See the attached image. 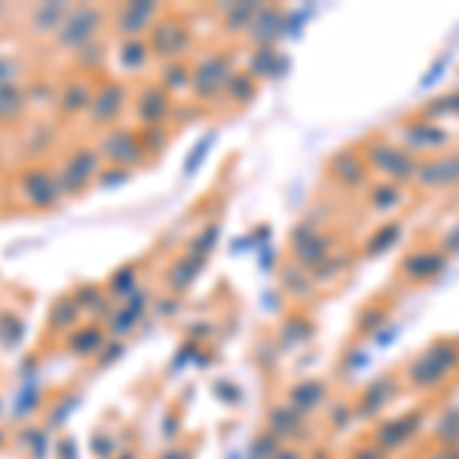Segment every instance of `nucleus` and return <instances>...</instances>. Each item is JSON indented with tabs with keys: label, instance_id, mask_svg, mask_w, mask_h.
Listing matches in <instances>:
<instances>
[{
	"label": "nucleus",
	"instance_id": "obj_29",
	"mask_svg": "<svg viewBox=\"0 0 459 459\" xmlns=\"http://www.w3.org/2000/svg\"><path fill=\"white\" fill-rule=\"evenodd\" d=\"M0 447H4V432H0Z\"/></svg>",
	"mask_w": 459,
	"mask_h": 459
},
{
	"label": "nucleus",
	"instance_id": "obj_2",
	"mask_svg": "<svg viewBox=\"0 0 459 459\" xmlns=\"http://www.w3.org/2000/svg\"><path fill=\"white\" fill-rule=\"evenodd\" d=\"M53 166H56L65 199H80L99 184L105 160H101L95 142H74L53 160Z\"/></svg>",
	"mask_w": 459,
	"mask_h": 459
},
{
	"label": "nucleus",
	"instance_id": "obj_5",
	"mask_svg": "<svg viewBox=\"0 0 459 459\" xmlns=\"http://www.w3.org/2000/svg\"><path fill=\"white\" fill-rule=\"evenodd\" d=\"M126 108H132V95L129 86L123 80H99L92 95V105H89V114L83 117L86 129L92 132H108L114 126H120Z\"/></svg>",
	"mask_w": 459,
	"mask_h": 459
},
{
	"label": "nucleus",
	"instance_id": "obj_19",
	"mask_svg": "<svg viewBox=\"0 0 459 459\" xmlns=\"http://www.w3.org/2000/svg\"><path fill=\"white\" fill-rule=\"evenodd\" d=\"M199 264H203V261L194 257V255L175 261L172 266H169V273H166V285L172 288V291H184V288H190V282L196 279V266Z\"/></svg>",
	"mask_w": 459,
	"mask_h": 459
},
{
	"label": "nucleus",
	"instance_id": "obj_7",
	"mask_svg": "<svg viewBox=\"0 0 459 459\" xmlns=\"http://www.w3.org/2000/svg\"><path fill=\"white\" fill-rule=\"evenodd\" d=\"M162 16L157 4H123L110 10V34L117 40H142V34L151 31Z\"/></svg>",
	"mask_w": 459,
	"mask_h": 459
},
{
	"label": "nucleus",
	"instance_id": "obj_14",
	"mask_svg": "<svg viewBox=\"0 0 459 459\" xmlns=\"http://www.w3.org/2000/svg\"><path fill=\"white\" fill-rule=\"evenodd\" d=\"M80 316H83V309L77 307V300H74V294H71V291H62L53 303H49V316H47V337H53V340H65V337H68L71 331L80 325Z\"/></svg>",
	"mask_w": 459,
	"mask_h": 459
},
{
	"label": "nucleus",
	"instance_id": "obj_13",
	"mask_svg": "<svg viewBox=\"0 0 459 459\" xmlns=\"http://www.w3.org/2000/svg\"><path fill=\"white\" fill-rule=\"evenodd\" d=\"M62 343H65V352H71L74 359H92V355H99L105 350L108 328L101 322H80Z\"/></svg>",
	"mask_w": 459,
	"mask_h": 459
},
{
	"label": "nucleus",
	"instance_id": "obj_18",
	"mask_svg": "<svg viewBox=\"0 0 459 459\" xmlns=\"http://www.w3.org/2000/svg\"><path fill=\"white\" fill-rule=\"evenodd\" d=\"M71 62H74V71H80V74H92V77H99L101 68H105V62H108V53H105V43H89L86 49H80L77 56H71Z\"/></svg>",
	"mask_w": 459,
	"mask_h": 459
},
{
	"label": "nucleus",
	"instance_id": "obj_4",
	"mask_svg": "<svg viewBox=\"0 0 459 459\" xmlns=\"http://www.w3.org/2000/svg\"><path fill=\"white\" fill-rule=\"evenodd\" d=\"M95 147H99L105 166L126 169V172H132V169H138V166H147V147H144L142 129H132V126H126V123L101 132V135L95 138Z\"/></svg>",
	"mask_w": 459,
	"mask_h": 459
},
{
	"label": "nucleus",
	"instance_id": "obj_3",
	"mask_svg": "<svg viewBox=\"0 0 459 459\" xmlns=\"http://www.w3.org/2000/svg\"><path fill=\"white\" fill-rule=\"evenodd\" d=\"M105 28H110V10L101 4H74L68 19L58 28L53 49L65 56H77L89 43H99Z\"/></svg>",
	"mask_w": 459,
	"mask_h": 459
},
{
	"label": "nucleus",
	"instance_id": "obj_12",
	"mask_svg": "<svg viewBox=\"0 0 459 459\" xmlns=\"http://www.w3.org/2000/svg\"><path fill=\"white\" fill-rule=\"evenodd\" d=\"M19 132L28 162H43L47 153L58 144V120H34L31 117Z\"/></svg>",
	"mask_w": 459,
	"mask_h": 459
},
{
	"label": "nucleus",
	"instance_id": "obj_1",
	"mask_svg": "<svg viewBox=\"0 0 459 459\" xmlns=\"http://www.w3.org/2000/svg\"><path fill=\"white\" fill-rule=\"evenodd\" d=\"M4 203H10V212H25V214H53L62 209L65 194H62V184H58L53 160L25 162L13 175H6Z\"/></svg>",
	"mask_w": 459,
	"mask_h": 459
},
{
	"label": "nucleus",
	"instance_id": "obj_31",
	"mask_svg": "<svg viewBox=\"0 0 459 459\" xmlns=\"http://www.w3.org/2000/svg\"><path fill=\"white\" fill-rule=\"evenodd\" d=\"M0 13H4V6H0Z\"/></svg>",
	"mask_w": 459,
	"mask_h": 459
},
{
	"label": "nucleus",
	"instance_id": "obj_30",
	"mask_svg": "<svg viewBox=\"0 0 459 459\" xmlns=\"http://www.w3.org/2000/svg\"><path fill=\"white\" fill-rule=\"evenodd\" d=\"M0 203H4V190H0Z\"/></svg>",
	"mask_w": 459,
	"mask_h": 459
},
{
	"label": "nucleus",
	"instance_id": "obj_11",
	"mask_svg": "<svg viewBox=\"0 0 459 459\" xmlns=\"http://www.w3.org/2000/svg\"><path fill=\"white\" fill-rule=\"evenodd\" d=\"M34 117L28 83L0 86V129H22Z\"/></svg>",
	"mask_w": 459,
	"mask_h": 459
},
{
	"label": "nucleus",
	"instance_id": "obj_21",
	"mask_svg": "<svg viewBox=\"0 0 459 459\" xmlns=\"http://www.w3.org/2000/svg\"><path fill=\"white\" fill-rule=\"evenodd\" d=\"M25 334V318L16 309H0V346L6 350H16V343H22Z\"/></svg>",
	"mask_w": 459,
	"mask_h": 459
},
{
	"label": "nucleus",
	"instance_id": "obj_25",
	"mask_svg": "<svg viewBox=\"0 0 459 459\" xmlns=\"http://www.w3.org/2000/svg\"><path fill=\"white\" fill-rule=\"evenodd\" d=\"M190 77H194V71H190L187 62L181 58V62H166V65H162L160 83L166 89H184V86L190 89Z\"/></svg>",
	"mask_w": 459,
	"mask_h": 459
},
{
	"label": "nucleus",
	"instance_id": "obj_24",
	"mask_svg": "<svg viewBox=\"0 0 459 459\" xmlns=\"http://www.w3.org/2000/svg\"><path fill=\"white\" fill-rule=\"evenodd\" d=\"M19 444L31 454V459L47 456V426H28L19 432Z\"/></svg>",
	"mask_w": 459,
	"mask_h": 459
},
{
	"label": "nucleus",
	"instance_id": "obj_27",
	"mask_svg": "<svg viewBox=\"0 0 459 459\" xmlns=\"http://www.w3.org/2000/svg\"><path fill=\"white\" fill-rule=\"evenodd\" d=\"M74 402H77V398H71V402H68V398H62V402H58V404L53 407V411H49V417H47V429H58V426H62V423H65V417H68V413H71Z\"/></svg>",
	"mask_w": 459,
	"mask_h": 459
},
{
	"label": "nucleus",
	"instance_id": "obj_23",
	"mask_svg": "<svg viewBox=\"0 0 459 459\" xmlns=\"http://www.w3.org/2000/svg\"><path fill=\"white\" fill-rule=\"evenodd\" d=\"M56 92H58V83H49V80H40V77L28 80V99H31L34 110L56 108Z\"/></svg>",
	"mask_w": 459,
	"mask_h": 459
},
{
	"label": "nucleus",
	"instance_id": "obj_26",
	"mask_svg": "<svg viewBox=\"0 0 459 459\" xmlns=\"http://www.w3.org/2000/svg\"><path fill=\"white\" fill-rule=\"evenodd\" d=\"M40 402H43V398H40V389H37V386H28V389L16 398V411H13V417H16V420L28 417V413L40 407Z\"/></svg>",
	"mask_w": 459,
	"mask_h": 459
},
{
	"label": "nucleus",
	"instance_id": "obj_9",
	"mask_svg": "<svg viewBox=\"0 0 459 459\" xmlns=\"http://www.w3.org/2000/svg\"><path fill=\"white\" fill-rule=\"evenodd\" d=\"M74 4H65V0H49V4H31L25 10V34L31 40H47L53 43L62 22L68 19Z\"/></svg>",
	"mask_w": 459,
	"mask_h": 459
},
{
	"label": "nucleus",
	"instance_id": "obj_10",
	"mask_svg": "<svg viewBox=\"0 0 459 459\" xmlns=\"http://www.w3.org/2000/svg\"><path fill=\"white\" fill-rule=\"evenodd\" d=\"M169 110H172V95L162 83H147L132 95V114L142 123V129H157L166 123Z\"/></svg>",
	"mask_w": 459,
	"mask_h": 459
},
{
	"label": "nucleus",
	"instance_id": "obj_8",
	"mask_svg": "<svg viewBox=\"0 0 459 459\" xmlns=\"http://www.w3.org/2000/svg\"><path fill=\"white\" fill-rule=\"evenodd\" d=\"M151 53L166 58V62H181V56H187L190 49V28H184V22L175 16H160L157 25L151 28Z\"/></svg>",
	"mask_w": 459,
	"mask_h": 459
},
{
	"label": "nucleus",
	"instance_id": "obj_16",
	"mask_svg": "<svg viewBox=\"0 0 459 459\" xmlns=\"http://www.w3.org/2000/svg\"><path fill=\"white\" fill-rule=\"evenodd\" d=\"M138 270H142V264H123L120 270L110 273L105 282L110 300H126L132 291H138Z\"/></svg>",
	"mask_w": 459,
	"mask_h": 459
},
{
	"label": "nucleus",
	"instance_id": "obj_15",
	"mask_svg": "<svg viewBox=\"0 0 459 459\" xmlns=\"http://www.w3.org/2000/svg\"><path fill=\"white\" fill-rule=\"evenodd\" d=\"M227 65L221 56H205L203 62L194 68V77H190V89H194L196 99H212L214 89L221 83H227Z\"/></svg>",
	"mask_w": 459,
	"mask_h": 459
},
{
	"label": "nucleus",
	"instance_id": "obj_28",
	"mask_svg": "<svg viewBox=\"0 0 459 459\" xmlns=\"http://www.w3.org/2000/svg\"><path fill=\"white\" fill-rule=\"evenodd\" d=\"M120 355H123V343H120V340H108L105 350H101L99 355H95V365H99V368H108L110 361L120 359Z\"/></svg>",
	"mask_w": 459,
	"mask_h": 459
},
{
	"label": "nucleus",
	"instance_id": "obj_6",
	"mask_svg": "<svg viewBox=\"0 0 459 459\" xmlns=\"http://www.w3.org/2000/svg\"><path fill=\"white\" fill-rule=\"evenodd\" d=\"M95 86H99V77L92 74H80L71 71L68 77L58 80V92H56V120L58 123H71V120H83L89 114V105H92Z\"/></svg>",
	"mask_w": 459,
	"mask_h": 459
},
{
	"label": "nucleus",
	"instance_id": "obj_22",
	"mask_svg": "<svg viewBox=\"0 0 459 459\" xmlns=\"http://www.w3.org/2000/svg\"><path fill=\"white\" fill-rule=\"evenodd\" d=\"M151 56L153 53H151V43L147 40H123L120 53H117V58H120V65L126 71H142Z\"/></svg>",
	"mask_w": 459,
	"mask_h": 459
},
{
	"label": "nucleus",
	"instance_id": "obj_17",
	"mask_svg": "<svg viewBox=\"0 0 459 459\" xmlns=\"http://www.w3.org/2000/svg\"><path fill=\"white\" fill-rule=\"evenodd\" d=\"M28 80H31V65H28L25 56L0 53V86L28 83Z\"/></svg>",
	"mask_w": 459,
	"mask_h": 459
},
{
	"label": "nucleus",
	"instance_id": "obj_20",
	"mask_svg": "<svg viewBox=\"0 0 459 459\" xmlns=\"http://www.w3.org/2000/svg\"><path fill=\"white\" fill-rule=\"evenodd\" d=\"M138 318H142V313H135V309L126 307V303H117V307L110 309V316L105 318V328H108V334L126 337V334H132V331H135Z\"/></svg>",
	"mask_w": 459,
	"mask_h": 459
}]
</instances>
